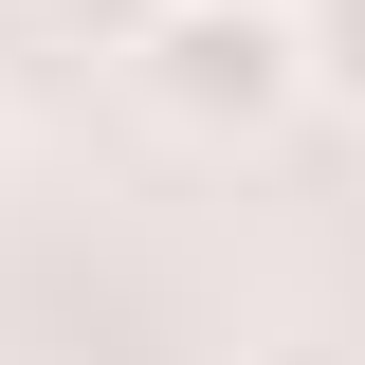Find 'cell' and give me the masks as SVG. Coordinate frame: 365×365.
<instances>
[{"label":"cell","mask_w":365,"mask_h":365,"mask_svg":"<svg viewBox=\"0 0 365 365\" xmlns=\"http://www.w3.org/2000/svg\"><path fill=\"white\" fill-rule=\"evenodd\" d=\"M146 110L165 128H201V146H256V128H292L311 110V19L292 0H146Z\"/></svg>","instance_id":"cell-1"},{"label":"cell","mask_w":365,"mask_h":365,"mask_svg":"<svg viewBox=\"0 0 365 365\" xmlns=\"http://www.w3.org/2000/svg\"><path fill=\"white\" fill-rule=\"evenodd\" d=\"M292 19H311V110L365 128V0H292Z\"/></svg>","instance_id":"cell-2"}]
</instances>
